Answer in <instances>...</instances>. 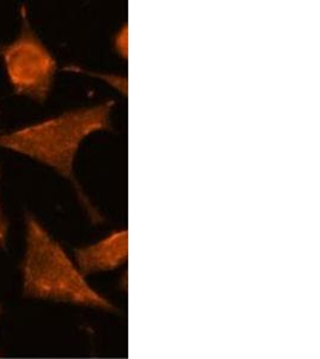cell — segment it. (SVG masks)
<instances>
[{"mask_svg":"<svg viewBox=\"0 0 320 359\" xmlns=\"http://www.w3.org/2000/svg\"><path fill=\"white\" fill-rule=\"evenodd\" d=\"M1 314H3V306L0 304V316H1ZM0 357H1V352H0Z\"/></svg>","mask_w":320,"mask_h":359,"instance_id":"obj_7","label":"cell"},{"mask_svg":"<svg viewBox=\"0 0 320 359\" xmlns=\"http://www.w3.org/2000/svg\"><path fill=\"white\" fill-rule=\"evenodd\" d=\"M22 291L30 299L116 313V306L86 280L62 245L32 213L25 217Z\"/></svg>","mask_w":320,"mask_h":359,"instance_id":"obj_2","label":"cell"},{"mask_svg":"<svg viewBox=\"0 0 320 359\" xmlns=\"http://www.w3.org/2000/svg\"><path fill=\"white\" fill-rule=\"evenodd\" d=\"M114 106L113 101H106L82 107L15 131L0 133V149L34 159L67 180L93 221H100V213L76 177L74 162L88 137L111 128Z\"/></svg>","mask_w":320,"mask_h":359,"instance_id":"obj_1","label":"cell"},{"mask_svg":"<svg viewBox=\"0 0 320 359\" xmlns=\"http://www.w3.org/2000/svg\"><path fill=\"white\" fill-rule=\"evenodd\" d=\"M0 57L8 82L17 96L36 103L50 97L58 72V62L21 10V28L13 41L0 46Z\"/></svg>","mask_w":320,"mask_h":359,"instance_id":"obj_3","label":"cell"},{"mask_svg":"<svg viewBox=\"0 0 320 359\" xmlns=\"http://www.w3.org/2000/svg\"><path fill=\"white\" fill-rule=\"evenodd\" d=\"M128 27L124 25L123 29L119 30V33L116 34V39H115V47H116V50H118L119 54H121L124 57H128Z\"/></svg>","mask_w":320,"mask_h":359,"instance_id":"obj_6","label":"cell"},{"mask_svg":"<svg viewBox=\"0 0 320 359\" xmlns=\"http://www.w3.org/2000/svg\"><path fill=\"white\" fill-rule=\"evenodd\" d=\"M0 177H1V169H0ZM8 217L5 216L3 204H1V198H0V249H6L8 247Z\"/></svg>","mask_w":320,"mask_h":359,"instance_id":"obj_5","label":"cell"},{"mask_svg":"<svg viewBox=\"0 0 320 359\" xmlns=\"http://www.w3.org/2000/svg\"><path fill=\"white\" fill-rule=\"evenodd\" d=\"M128 259V231L115 230L102 240L74 249V262L86 277L125 265Z\"/></svg>","mask_w":320,"mask_h":359,"instance_id":"obj_4","label":"cell"}]
</instances>
